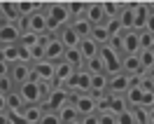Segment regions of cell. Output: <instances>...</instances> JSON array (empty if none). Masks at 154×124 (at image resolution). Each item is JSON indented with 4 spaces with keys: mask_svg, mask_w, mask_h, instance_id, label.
<instances>
[{
    "mask_svg": "<svg viewBox=\"0 0 154 124\" xmlns=\"http://www.w3.org/2000/svg\"><path fill=\"white\" fill-rule=\"evenodd\" d=\"M45 17H47V30L54 35V33H61V30L70 26V14H68L66 5H49L45 10Z\"/></svg>",
    "mask_w": 154,
    "mask_h": 124,
    "instance_id": "obj_1",
    "label": "cell"
},
{
    "mask_svg": "<svg viewBox=\"0 0 154 124\" xmlns=\"http://www.w3.org/2000/svg\"><path fill=\"white\" fill-rule=\"evenodd\" d=\"M98 56H100V61H103V68H105V75L107 77L122 73V54H119L112 45L100 47V49H98Z\"/></svg>",
    "mask_w": 154,
    "mask_h": 124,
    "instance_id": "obj_2",
    "label": "cell"
},
{
    "mask_svg": "<svg viewBox=\"0 0 154 124\" xmlns=\"http://www.w3.org/2000/svg\"><path fill=\"white\" fill-rule=\"evenodd\" d=\"M66 91L70 94V98H72V96H77V94H91V75H89L87 68L75 70V75L68 80Z\"/></svg>",
    "mask_w": 154,
    "mask_h": 124,
    "instance_id": "obj_3",
    "label": "cell"
},
{
    "mask_svg": "<svg viewBox=\"0 0 154 124\" xmlns=\"http://www.w3.org/2000/svg\"><path fill=\"white\" fill-rule=\"evenodd\" d=\"M66 103H70V94L66 91V87H54L49 91V96L42 101V108L49 110V113H58Z\"/></svg>",
    "mask_w": 154,
    "mask_h": 124,
    "instance_id": "obj_4",
    "label": "cell"
},
{
    "mask_svg": "<svg viewBox=\"0 0 154 124\" xmlns=\"http://www.w3.org/2000/svg\"><path fill=\"white\" fill-rule=\"evenodd\" d=\"M72 108L77 110L79 117H87V115H94L96 113V96L94 94H77L70 98Z\"/></svg>",
    "mask_w": 154,
    "mask_h": 124,
    "instance_id": "obj_5",
    "label": "cell"
},
{
    "mask_svg": "<svg viewBox=\"0 0 154 124\" xmlns=\"http://www.w3.org/2000/svg\"><path fill=\"white\" fill-rule=\"evenodd\" d=\"M23 30H30V33H35V35H45V33H49V30H47V17H45V10L33 12L28 19H23Z\"/></svg>",
    "mask_w": 154,
    "mask_h": 124,
    "instance_id": "obj_6",
    "label": "cell"
},
{
    "mask_svg": "<svg viewBox=\"0 0 154 124\" xmlns=\"http://www.w3.org/2000/svg\"><path fill=\"white\" fill-rule=\"evenodd\" d=\"M54 68H56V63H51V61H38L33 66V82L54 84Z\"/></svg>",
    "mask_w": 154,
    "mask_h": 124,
    "instance_id": "obj_7",
    "label": "cell"
},
{
    "mask_svg": "<svg viewBox=\"0 0 154 124\" xmlns=\"http://www.w3.org/2000/svg\"><path fill=\"white\" fill-rule=\"evenodd\" d=\"M131 84H133V77L124 75V73L112 75V77H110V84H107V94H110V96H115V94L126 96V91L131 89Z\"/></svg>",
    "mask_w": 154,
    "mask_h": 124,
    "instance_id": "obj_8",
    "label": "cell"
},
{
    "mask_svg": "<svg viewBox=\"0 0 154 124\" xmlns=\"http://www.w3.org/2000/svg\"><path fill=\"white\" fill-rule=\"evenodd\" d=\"M10 77H12V82H14V87H21V84H26V82H30L33 80V68L28 66V63H14V66L10 68Z\"/></svg>",
    "mask_w": 154,
    "mask_h": 124,
    "instance_id": "obj_9",
    "label": "cell"
},
{
    "mask_svg": "<svg viewBox=\"0 0 154 124\" xmlns=\"http://www.w3.org/2000/svg\"><path fill=\"white\" fill-rule=\"evenodd\" d=\"M19 40H21L19 24H5V26H0V47L19 45Z\"/></svg>",
    "mask_w": 154,
    "mask_h": 124,
    "instance_id": "obj_10",
    "label": "cell"
},
{
    "mask_svg": "<svg viewBox=\"0 0 154 124\" xmlns=\"http://www.w3.org/2000/svg\"><path fill=\"white\" fill-rule=\"evenodd\" d=\"M84 19L91 24V26H105V12H103V2H89L87 12H84Z\"/></svg>",
    "mask_w": 154,
    "mask_h": 124,
    "instance_id": "obj_11",
    "label": "cell"
},
{
    "mask_svg": "<svg viewBox=\"0 0 154 124\" xmlns=\"http://www.w3.org/2000/svg\"><path fill=\"white\" fill-rule=\"evenodd\" d=\"M75 75V68L70 66V63H66V61H58L56 68H54V84L56 87H66L68 80Z\"/></svg>",
    "mask_w": 154,
    "mask_h": 124,
    "instance_id": "obj_12",
    "label": "cell"
},
{
    "mask_svg": "<svg viewBox=\"0 0 154 124\" xmlns=\"http://www.w3.org/2000/svg\"><path fill=\"white\" fill-rule=\"evenodd\" d=\"M63 54H66V47H63V42L58 38H54L47 47H45V61L58 63V61H63Z\"/></svg>",
    "mask_w": 154,
    "mask_h": 124,
    "instance_id": "obj_13",
    "label": "cell"
},
{
    "mask_svg": "<svg viewBox=\"0 0 154 124\" xmlns=\"http://www.w3.org/2000/svg\"><path fill=\"white\" fill-rule=\"evenodd\" d=\"M122 73L128 77H140L143 75V66H140V59L135 56H122Z\"/></svg>",
    "mask_w": 154,
    "mask_h": 124,
    "instance_id": "obj_14",
    "label": "cell"
},
{
    "mask_svg": "<svg viewBox=\"0 0 154 124\" xmlns=\"http://www.w3.org/2000/svg\"><path fill=\"white\" fill-rule=\"evenodd\" d=\"M149 5H135L133 7V30L143 33L145 26H147V19H149Z\"/></svg>",
    "mask_w": 154,
    "mask_h": 124,
    "instance_id": "obj_15",
    "label": "cell"
},
{
    "mask_svg": "<svg viewBox=\"0 0 154 124\" xmlns=\"http://www.w3.org/2000/svg\"><path fill=\"white\" fill-rule=\"evenodd\" d=\"M70 28L77 33V38H79V40H87V38H91L94 26H91L84 17H79V19H72V21H70Z\"/></svg>",
    "mask_w": 154,
    "mask_h": 124,
    "instance_id": "obj_16",
    "label": "cell"
},
{
    "mask_svg": "<svg viewBox=\"0 0 154 124\" xmlns=\"http://www.w3.org/2000/svg\"><path fill=\"white\" fill-rule=\"evenodd\" d=\"M58 40L63 42V47H66V49H77V47H79V42H82V40L77 38V33L70 28V26H66V28L58 33Z\"/></svg>",
    "mask_w": 154,
    "mask_h": 124,
    "instance_id": "obj_17",
    "label": "cell"
},
{
    "mask_svg": "<svg viewBox=\"0 0 154 124\" xmlns=\"http://www.w3.org/2000/svg\"><path fill=\"white\" fill-rule=\"evenodd\" d=\"M0 14L5 17L7 24H19L21 21V14H19L17 2H2V5H0Z\"/></svg>",
    "mask_w": 154,
    "mask_h": 124,
    "instance_id": "obj_18",
    "label": "cell"
},
{
    "mask_svg": "<svg viewBox=\"0 0 154 124\" xmlns=\"http://www.w3.org/2000/svg\"><path fill=\"white\" fill-rule=\"evenodd\" d=\"M98 49H100V47H98L91 38H87V40H82V42H79V54H82V59H84V63L98 56Z\"/></svg>",
    "mask_w": 154,
    "mask_h": 124,
    "instance_id": "obj_19",
    "label": "cell"
},
{
    "mask_svg": "<svg viewBox=\"0 0 154 124\" xmlns=\"http://www.w3.org/2000/svg\"><path fill=\"white\" fill-rule=\"evenodd\" d=\"M107 84H110V77L105 73L100 75H91V94L98 96V94H107Z\"/></svg>",
    "mask_w": 154,
    "mask_h": 124,
    "instance_id": "obj_20",
    "label": "cell"
},
{
    "mask_svg": "<svg viewBox=\"0 0 154 124\" xmlns=\"http://www.w3.org/2000/svg\"><path fill=\"white\" fill-rule=\"evenodd\" d=\"M21 115L26 117L28 124H40L42 115H45V108H42V105H26V108L21 110Z\"/></svg>",
    "mask_w": 154,
    "mask_h": 124,
    "instance_id": "obj_21",
    "label": "cell"
},
{
    "mask_svg": "<svg viewBox=\"0 0 154 124\" xmlns=\"http://www.w3.org/2000/svg\"><path fill=\"white\" fill-rule=\"evenodd\" d=\"M133 7L135 5H124L122 12H119V17H117L124 30H133Z\"/></svg>",
    "mask_w": 154,
    "mask_h": 124,
    "instance_id": "obj_22",
    "label": "cell"
},
{
    "mask_svg": "<svg viewBox=\"0 0 154 124\" xmlns=\"http://www.w3.org/2000/svg\"><path fill=\"white\" fill-rule=\"evenodd\" d=\"M26 105H23V101H21V96L17 94V91H12V94L5 96V110L7 113H21Z\"/></svg>",
    "mask_w": 154,
    "mask_h": 124,
    "instance_id": "obj_23",
    "label": "cell"
},
{
    "mask_svg": "<svg viewBox=\"0 0 154 124\" xmlns=\"http://www.w3.org/2000/svg\"><path fill=\"white\" fill-rule=\"evenodd\" d=\"M63 61H66V63H70V66L75 68V70L84 68V59H82V54H79V47H77V49H66V54H63Z\"/></svg>",
    "mask_w": 154,
    "mask_h": 124,
    "instance_id": "obj_24",
    "label": "cell"
},
{
    "mask_svg": "<svg viewBox=\"0 0 154 124\" xmlns=\"http://www.w3.org/2000/svg\"><path fill=\"white\" fill-rule=\"evenodd\" d=\"M91 40L96 42L98 47H105V45H110V33H107L105 26H94V30H91Z\"/></svg>",
    "mask_w": 154,
    "mask_h": 124,
    "instance_id": "obj_25",
    "label": "cell"
},
{
    "mask_svg": "<svg viewBox=\"0 0 154 124\" xmlns=\"http://www.w3.org/2000/svg\"><path fill=\"white\" fill-rule=\"evenodd\" d=\"M124 110H128V101H126V96L122 94H115V96H110V113H124Z\"/></svg>",
    "mask_w": 154,
    "mask_h": 124,
    "instance_id": "obj_26",
    "label": "cell"
},
{
    "mask_svg": "<svg viewBox=\"0 0 154 124\" xmlns=\"http://www.w3.org/2000/svg\"><path fill=\"white\" fill-rule=\"evenodd\" d=\"M56 115H58V119H61V124H68V122H75V119H79V115H77V110L72 108V103H66Z\"/></svg>",
    "mask_w": 154,
    "mask_h": 124,
    "instance_id": "obj_27",
    "label": "cell"
},
{
    "mask_svg": "<svg viewBox=\"0 0 154 124\" xmlns=\"http://www.w3.org/2000/svg\"><path fill=\"white\" fill-rule=\"evenodd\" d=\"M21 47L26 49H33L40 45V35H35V33H30V30H21V40H19Z\"/></svg>",
    "mask_w": 154,
    "mask_h": 124,
    "instance_id": "obj_28",
    "label": "cell"
},
{
    "mask_svg": "<svg viewBox=\"0 0 154 124\" xmlns=\"http://www.w3.org/2000/svg\"><path fill=\"white\" fill-rule=\"evenodd\" d=\"M66 7H68V14H70V21L84 17V12H87V5H84V2H68Z\"/></svg>",
    "mask_w": 154,
    "mask_h": 124,
    "instance_id": "obj_29",
    "label": "cell"
},
{
    "mask_svg": "<svg viewBox=\"0 0 154 124\" xmlns=\"http://www.w3.org/2000/svg\"><path fill=\"white\" fill-rule=\"evenodd\" d=\"M84 68L89 70V75H100V73H105L100 56H96V59H91V61H87V63H84Z\"/></svg>",
    "mask_w": 154,
    "mask_h": 124,
    "instance_id": "obj_30",
    "label": "cell"
},
{
    "mask_svg": "<svg viewBox=\"0 0 154 124\" xmlns=\"http://www.w3.org/2000/svg\"><path fill=\"white\" fill-rule=\"evenodd\" d=\"M124 5H119V2H103V12H105L107 19H117L119 17V12H122Z\"/></svg>",
    "mask_w": 154,
    "mask_h": 124,
    "instance_id": "obj_31",
    "label": "cell"
},
{
    "mask_svg": "<svg viewBox=\"0 0 154 124\" xmlns=\"http://www.w3.org/2000/svg\"><path fill=\"white\" fill-rule=\"evenodd\" d=\"M138 59H140V66H143V73H145V70H149V68L154 66V54H152V52H147V49H143V52L138 54Z\"/></svg>",
    "mask_w": 154,
    "mask_h": 124,
    "instance_id": "obj_32",
    "label": "cell"
},
{
    "mask_svg": "<svg viewBox=\"0 0 154 124\" xmlns=\"http://www.w3.org/2000/svg\"><path fill=\"white\" fill-rule=\"evenodd\" d=\"M117 124H138V122H135L133 110L128 108V110H124V113H119V115H117Z\"/></svg>",
    "mask_w": 154,
    "mask_h": 124,
    "instance_id": "obj_33",
    "label": "cell"
},
{
    "mask_svg": "<svg viewBox=\"0 0 154 124\" xmlns=\"http://www.w3.org/2000/svg\"><path fill=\"white\" fill-rule=\"evenodd\" d=\"M14 91V82H12V77L10 75H5V77H0V94L2 96H7Z\"/></svg>",
    "mask_w": 154,
    "mask_h": 124,
    "instance_id": "obj_34",
    "label": "cell"
},
{
    "mask_svg": "<svg viewBox=\"0 0 154 124\" xmlns=\"http://www.w3.org/2000/svg\"><path fill=\"white\" fill-rule=\"evenodd\" d=\"M96 115H98V124H117L115 113H96Z\"/></svg>",
    "mask_w": 154,
    "mask_h": 124,
    "instance_id": "obj_35",
    "label": "cell"
},
{
    "mask_svg": "<svg viewBox=\"0 0 154 124\" xmlns=\"http://www.w3.org/2000/svg\"><path fill=\"white\" fill-rule=\"evenodd\" d=\"M40 124H61V119H58L56 113H49V110H45V115H42Z\"/></svg>",
    "mask_w": 154,
    "mask_h": 124,
    "instance_id": "obj_36",
    "label": "cell"
},
{
    "mask_svg": "<svg viewBox=\"0 0 154 124\" xmlns=\"http://www.w3.org/2000/svg\"><path fill=\"white\" fill-rule=\"evenodd\" d=\"M30 59L38 63V61H45V47L42 45H38V47H33L30 49Z\"/></svg>",
    "mask_w": 154,
    "mask_h": 124,
    "instance_id": "obj_37",
    "label": "cell"
},
{
    "mask_svg": "<svg viewBox=\"0 0 154 124\" xmlns=\"http://www.w3.org/2000/svg\"><path fill=\"white\" fill-rule=\"evenodd\" d=\"M7 119H10V124H28L21 113H7Z\"/></svg>",
    "mask_w": 154,
    "mask_h": 124,
    "instance_id": "obj_38",
    "label": "cell"
},
{
    "mask_svg": "<svg viewBox=\"0 0 154 124\" xmlns=\"http://www.w3.org/2000/svg\"><path fill=\"white\" fill-rule=\"evenodd\" d=\"M145 122L154 124V105H152V108H145Z\"/></svg>",
    "mask_w": 154,
    "mask_h": 124,
    "instance_id": "obj_39",
    "label": "cell"
},
{
    "mask_svg": "<svg viewBox=\"0 0 154 124\" xmlns=\"http://www.w3.org/2000/svg\"><path fill=\"white\" fill-rule=\"evenodd\" d=\"M82 119V124H98V115L94 113V115H87V117H79Z\"/></svg>",
    "mask_w": 154,
    "mask_h": 124,
    "instance_id": "obj_40",
    "label": "cell"
},
{
    "mask_svg": "<svg viewBox=\"0 0 154 124\" xmlns=\"http://www.w3.org/2000/svg\"><path fill=\"white\" fill-rule=\"evenodd\" d=\"M10 63H5V61H0V77H5V75H10Z\"/></svg>",
    "mask_w": 154,
    "mask_h": 124,
    "instance_id": "obj_41",
    "label": "cell"
},
{
    "mask_svg": "<svg viewBox=\"0 0 154 124\" xmlns=\"http://www.w3.org/2000/svg\"><path fill=\"white\" fill-rule=\"evenodd\" d=\"M145 30L154 35V14H149V19H147V26H145Z\"/></svg>",
    "mask_w": 154,
    "mask_h": 124,
    "instance_id": "obj_42",
    "label": "cell"
},
{
    "mask_svg": "<svg viewBox=\"0 0 154 124\" xmlns=\"http://www.w3.org/2000/svg\"><path fill=\"white\" fill-rule=\"evenodd\" d=\"M0 124H10V119H7V113H0Z\"/></svg>",
    "mask_w": 154,
    "mask_h": 124,
    "instance_id": "obj_43",
    "label": "cell"
},
{
    "mask_svg": "<svg viewBox=\"0 0 154 124\" xmlns=\"http://www.w3.org/2000/svg\"><path fill=\"white\" fill-rule=\"evenodd\" d=\"M0 113H7V110H5V96L0 94Z\"/></svg>",
    "mask_w": 154,
    "mask_h": 124,
    "instance_id": "obj_44",
    "label": "cell"
},
{
    "mask_svg": "<svg viewBox=\"0 0 154 124\" xmlns=\"http://www.w3.org/2000/svg\"><path fill=\"white\" fill-rule=\"evenodd\" d=\"M5 24H7V21H5V17L0 14V26H5Z\"/></svg>",
    "mask_w": 154,
    "mask_h": 124,
    "instance_id": "obj_45",
    "label": "cell"
},
{
    "mask_svg": "<svg viewBox=\"0 0 154 124\" xmlns=\"http://www.w3.org/2000/svg\"><path fill=\"white\" fill-rule=\"evenodd\" d=\"M68 124H82V119H75V122H68Z\"/></svg>",
    "mask_w": 154,
    "mask_h": 124,
    "instance_id": "obj_46",
    "label": "cell"
},
{
    "mask_svg": "<svg viewBox=\"0 0 154 124\" xmlns=\"http://www.w3.org/2000/svg\"><path fill=\"white\" fill-rule=\"evenodd\" d=\"M152 14H154V12H152Z\"/></svg>",
    "mask_w": 154,
    "mask_h": 124,
    "instance_id": "obj_47",
    "label": "cell"
}]
</instances>
